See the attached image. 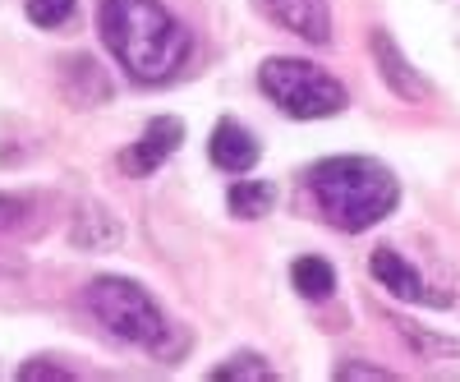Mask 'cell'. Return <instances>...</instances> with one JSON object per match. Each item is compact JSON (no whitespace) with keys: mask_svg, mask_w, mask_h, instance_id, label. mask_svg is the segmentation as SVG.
<instances>
[{"mask_svg":"<svg viewBox=\"0 0 460 382\" xmlns=\"http://www.w3.org/2000/svg\"><path fill=\"white\" fill-rule=\"evenodd\" d=\"M102 42L138 84H166L189 56V32L162 0H102Z\"/></svg>","mask_w":460,"mask_h":382,"instance_id":"1","label":"cell"},{"mask_svg":"<svg viewBox=\"0 0 460 382\" xmlns=\"http://www.w3.org/2000/svg\"><path fill=\"white\" fill-rule=\"evenodd\" d=\"M309 189L318 199V212L336 231H350V235L377 226L401 199L396 175L373 157H327L309 171Z\"/></svg>","mask_w":460,"mask_h":382,"instance_id":"2","label":"cell"},{"mask_svg":"<svg viewBox=\"0 0 460 382\" xmlns=\"http://www.w3.org/2000/svg\"><path fill=\"white\" fill-rule=\"evenodd\" d=\"M88 309L93 318L115 336L125 341V346H143V351H162L166 346V314L157 309V299H152L138 281H125V277H97L88 286Z\"/></svg>","mask_w":460,"mask_h":382,"instance_id":"3","label":"cell"},{"mask_svg":"<svg viewBox=\"0 0 460 382\" xmlns=\"http://www.w3.org/2000/svg\"><path fill=\"white\" fill-rule=\"evenodd\" d=\"M258 88L267 93V102H277L290 120H323V116H336L345 106V88H341L336 74H327L309 60H290V56L262 60Z\"/></svg>","mask_w":460,"mask_h":382,"instance_id":"4","label":"cell"},{"mask_svg":"<svg viewBox=\"0 0 460 382\" xmlns=\"http://www.w3.org/2000/svg\"><path fill=\"white\" fill-rule=\"evenodd\" d=\"M184 143V125L175 120V116H157V120H147V129H143V138L138 143H129L125 152H120V171L125 175H152L157 171L171 152Z\"/></svg>","mask_w":460,"mask_h":382,"instance_id":"5","label":"cell"},{"mask_svg":"<svg viewBox=\"0 0 460 382\" xmlns=\"http://www.w3.org/2000/svg\"><path fill=\"white\" fill-rule=\"evenodd\" d=\"M368 267H373V281L377 286H387L396 299H405V304H447L442 295H433L429 290V281L419 277V267L414 262H405L396 249H373V258H368Z\"/></svg>","mask_w":460,"mask_h":382,"instance_id":"6","label":"cell"},{"mask_svg":"<svg viewBox=\"0 0 460 382\" xmlns=\"http://www.w3.org/2000/svg\"><path fill=\"white\" fill-rule=\"evenodd\" d=\"M373 60H377V74L387 79V88L396 93V97H405V102H424L429 97V79L419 74L405 56H401V47H396V37L392 32H382V28H373Z\"/></svg>","mask_w":460,"mask_h":382,"instance_id":"7","label":"cell"},{"mask_svg":"<svg viewBox=\"0 0 460 382\" xmlns=\"http://www.w3.org/2000/svg\"><path fill=\"white\" fill-rule=\"evenodd\" d=\"M258 5L272 14L281 28L304 37V42H314V47L332 42V10H327V0H258Z\"/></svg>","mask_w":460,"mask_h":382,"instance_id":"8","label":"cell"},{"mask_svg":"<svg viewBox=\"0 0 460 382\" xmlns=\"http://www.w3.org/2000/svg\"><path fill=\"white\" fill-rule=\"evenodd\" d=\"M208 157H212V166H221V171H230V175H244V171H253V166H258L262 147H258V138H253L244 125L221 120V125L212 129Z\"/></svg>","mask_w":460,"mask_h":382,"instance_id":"9","label":"cell"},{"mask_svg":"<svg viewBox=\"0 0 460 382\" xmlns=\"http://www.w3.org/2000/svg\"><path fill=\"white\" fill-rule=\"evenodd\" d=\"M120 235V221L102 208H79V217H74V244L79 249H115Z\"/></svg>","mask_w":460,"mask_h":382,"instance_id":"10","label":"cell"},{"mask_svg":"<svg viewBox=\"0 0 460 382\" xmlns=\"http://www.w3.org/2000/svg\"><path fill=\"white\" fill-rule=\"evenodd\" d=\"M290 281H295V290L304 299H332L336 295V267L327 258H318V253H304L290 267Z\"/></svg>","mask_w":460,"mask_h":382,"instance_id":"11","label":"cell"},{"mask_svg":"<svg viewBox=\"0 0 460 382\" xmlns=\"http://www.w3.org/2000/svg\"><path fill=\"white\" fill-rule=\"evenodd\" d=\"M277 203V189L267 184V180H240V184H230V194H226V208L230 217H240V221H258L267 217Z\"/></svg>","mask_w":460,"mask_h":382,"instance_id":"12","label":"cell"},{"mask_svg":"<svg viewBox=\"0 0 460 382\" xmlns=\"http://www.w3.org/2000/svg\"><path fill=\"white\" fill-rule=\"evenodd\" d=\"M392 327L410 341V351H419V355H460V341H447L438 332H424V327H414L410 318H392Z\"/></svg>","mask_w":460,"mask_h":382,"instance_id":"13","label":"cell"},{"mask_svg":"<svg viewBox=\"0 0 460 382\" xmlns=\"http://www.w3.org/2000/svg\"><path fill=\"white\" fill-rule=\"evenodd\" d=\"M23 10L37 28H65L74 19V0H28Z\"/></svg>","mask_w":460,"mask_h":382,"instance_id":"14","label":"cell"},{"mask_svg":"<svg viewBox=\"0 0 460 382\" xmlns=\"http://www.w3.org/2000/svg\"><path fill=\"white\" fill-rule=\"evenodd\" d=\"M277 369L267 364L262 355H230L226 364L212 369V378H272Z\"/></svg>","mask_w":460,"mask_h":382,"instance_id":"15","label":"cell"},{"mask_svg":"<svg viewBox=\"0 0 460 382\" xmlns=\"http://www.w3.org/2000/svg\"><path fill=\"white\" fill-rule=\"evenodd\" d=\"M336 378H377V382H392V373L382 364H364V360H345L336 364Z\"/></svg>","mask_w":460,"mask_h":382,"instance_id":"16","label":"cell"},{"mask_svg":"<svg viewBox=\"0 0 460 382\" xmlns=\"http://www.w3.org/2000/svg\"><path fill=\"white\" fill-rule=\"evenodd\" d=\"M23 212H28V203H23V199H14V194H0V231H10V226H19V221H23Z\"/></svg>","mask_w":460,"mask_h":382,"instance_id":"17","label":"cell"},{"mask_svg":"<svg viewBox=\"0 0 460 382\" xmlns=\"http://www.w3.org/2000/svg\"><path fill=\"white\" fill-rule=\"evenodd\" d=\"M42 373H47V378H69L60 364H47V360H32V364L19 369V378H42Z\"/></svg>","mask_w":460,"mask_h":382,"instance_id":"18","label":"cell"}]
</instances>
